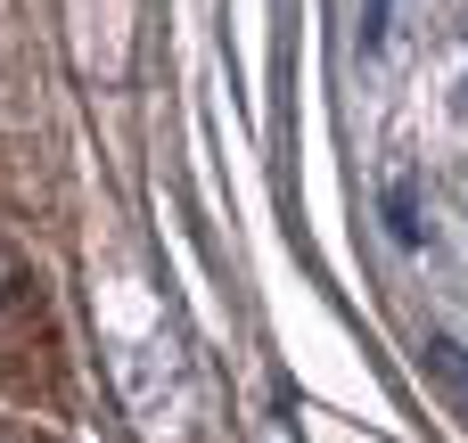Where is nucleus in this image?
I'll return each instance as SVG.
<instances>
[{"mask_svg":"<svg viewBox=\"0 0 468 443\" xmlns=\"http://www.w3.org/2000/svg\"><path fill=\"white\" fill-rule=\"evenodd\" d=\"M16 288V255H8V238H0V296Z\"/></svg>","mask_w":468,"mask_h":443,"instance_id":"3","label":"nucleus"},{"mask_svg":"<svg viewBox=\"0 0 468 443\" xmlns=\"http://www.w3.org/2000/svg\"><path fill=\"white\" fill-rule=\"evenodd\" d=\"M387 214H395V230H403V238H420V197H411V164L395 173V189H387Z\"/></svg>","mask_w":468,"mask_h":443,"instance_id":"1","label":"nucleus"},{"mask_svg":"<svg viewBox=\"0 0 468 443\" xmlns=\"http://www.w3.org/2000/svg\"><path fill=\"white\" fill-rule=\"evenodd\" d=\"M255 443H288V419H280V411H271V419H263V427H255Z\"/></svg>","mask_w":468,"mask_h":443,"instance_id":"2","label":"nucleus"}]
</instances>
